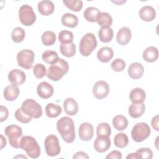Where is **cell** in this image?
<instances>
[{
    "label": "cell",
    "mask_w": 159,
    "mask_h": 159,
    "mask_svg": "<svg viewBox=\"0 0 159 159\" xmlns=\"http://www.w3.org/2000/svg\"><path fill=\"white\" fill-rule=\"evenodd\" d=\"M57 129L66 143H70L75 140V124L70 117L65 116L60 119L57 123Z\"/></svg>",
    "instance_id": "1"
},
{
    "label": "cell",
    "mask_w": 159,
    "mask_h": 159,
    "mask_svg": "<svg viewBox=\"0 0 159 159\" xmlns=\"http://www.w3.org/2000/svg\"><path fill=\"white\" fill-rule=\"evenodd\" d=\"M68 69L69 66L68 62L62 58H59L55 63L49 66L47 73V76L52 81H59L67 73Z\"/></svg>",
    "instance_id": "2"
},
{
    "label": "cell",
    "mask_w": 159,
    "mask_h": 159,
    "mask_svg": "<svg viewBox=\"0 0 159 159\" xmlns=\"http://www.w3.org/2000/svg\"><path fill=\"white\" fill-rule=\"evenodd\" d=\"M20 148L32 158H37L40 155V148L37 140L32 136H23L20 140Z\"/></svg>",
    "instance_id": "3"
},
{
    "label": "cell",
    "mask_w": 159,
    "mask_h": 159,
    "mask_svg": "<svg viewBox=\"0 0 159 159\" xmlns=\"http://www.w3.org/2000/svg\"><path fill=\"white\" fill-rule=\"evenodd\" d=\"M80 52L84 57H88L97 47V40L93 33H87L80 42Z\"/></svg>",
    "instance_id": "4"
},
{
    "label": "cell",
    "mask_w": 159,
    "mask_h": 159,
    "mask_svg": "<svg viewBox=\"0 0 159 159\" xmlns=\"http://www.w3.org/2000/svg\"><path fill=\"white\" fill-rule=\"evenodd\" d=\"M10 145L15 148H20V140L22 137V129L19 126L11 124L7 125L4 130Z\"/></svg>",
    "instance_id": "5"
},
{
    "label": "cell",
    "mask_w": 159,
    "mask_h": 159,
    "mask_svg": "<svg viewBox=\"0 0 159 159\" xmlns=\"http://www.w3.org/2000/svg\"><path fill=\"white\" fill-rule=\"evenodd\" d=\"M20 109L24 114L32 118L38 119L42 116V106L32 99H27L24 101Z\"/></svg>",
    "instance_id": "6"
},
{
    "label": "cell",
    "mask_w": 159,
    "mask_h": 159,
    "mask_svg": "<svg viewBox=\"0 0 159 159\" xmlns=\"http://www.w3.org/2000/svg\"><path fill=\"white\" fill-rule=\"evenodd\" d=\"M151 132L150 126L145 122H139L134 125L131 130V136L136 142H142L147 139Z\"/></svg>",
    "instance_id": "7"
},
{
    "label": "cell",
    "mask_w": 159,
    "mask_h": 159,
    "mask_svg": "<svg viewBox=\"0 0 159 159\" xmlns=\"http://www.w3.org/2000/svg\"><path fill=\"white\" fill-rule=\"evenodd\" d=\"M19 18L22 24L25 26H30L35 22L36 15L30 6L24 4L19 8Z\"/></svg>",
    "instance_id": "8"
},
{
    "label": "cell",
    "mask_w": 159,
    "mask_h": 159,
    "mask_svg": "<svg viewBox=\"0 0 159 159\" xmlns=\"http://www.w3.org/2000/svg\"><path fill=\"white\" fill-rule=\"evenodd\" d=\"M35 55L32 50L24 49L18 52L17 54V64L19 66L29 70L32 67Z\"/></svg>",
    "instance_id": "9"
},
{
    "label": "cell",
    "mask_w": 159,
    "mask_h": 159,
    "mask_svg": "<svg viewBox=\"0 0 159 159\" xmlns=\"http://www.w3.org/2000/svg\"><path fill=\"white\" fill-rule=\"evenodd\" d=\"M44 146L46 153L50 157L58 155L61 152V147L58 137L55 135H49L45 139Z\"/></svg>",
    "instance_id": "10"
},
{
    "label": "cell",
    "mask_w": 159,
    "mask_h": 159,
    "mask_svg": "<svg viewBox=\"0 0 159 159\" xmlns=\"http://www.w3.org/2000/svg\"><path fill=\"white\" fill-rule=\"evenodd\" d=\"M109 93V86L105 81H98L93 87V93L98 99L106 98Z\"/></svg>",
    "instance_id": "11"
},
{
    "label": "cell",
    "mask_w": 159,
    "mask_h": 159,
    "mask_svg": "<svg viewBox=\"0 0 159 159\" xmlns=\"http://www.w3.org/2000/svg\"><path fill=\"white\" fill-rule=\"evenodd\" d=\"M111 139L108 136L98 135L94 142V148L99 153H104L111 147Z\"/></svg>",
    "instance_id": "12"
},
{
    "label": "cell",
    "mask_w": 159,
    "mask_h": 159,
    "mask_svg": "<svg viewBox=\"0 0 159 159\" xmlns=\"http://www.w3.org/2000/svg\"><path fill=\"white\" fill-rule=\"evenodd\" d=\"M94 129L93 125L88 122L82 123L78 129V135L81 140L89 141L93 137Z\"/></svg>",
    "instance_id": "13"
},
{
    "label": "cell",
    "mask_w": 159,
    "mask_h": 159,
    "mask_svg": "<svg viewBox=\"0 0 159 159\" xmlns=\"http://www.w3.org/2000/svg\"><path fill=\"white\" fill-rule=\"evenodd\" d=\"M38 96L42 99H48L52 96L54 93L53 87L47 82L43 81L39 84L37 88Z\"/></svg>",
    "instance_id": "14"
},
{
    "label": "cell",
    "mask_w": 159,
    "mask_h": 159,
    "mask_svg": "<svg viewBox=\"0 0 159 159\" xmlns=\"http://www.w3.org/2000/svg\"><path fill=\"white\" fill-rule=\"evenodd\" d=\"M26 79V75L24 71L19 69H14L8 74L9 81L14 85L18 86L24 83Z\"/></svg>",
    "instance_id": "15"
},
{
    "label": "cell",
    "mask_w": 159,
    "mask_h": 159,
    "mask_svg": "<svg viewBox=\"0 0 159 159\" xmlns=\"http://www.w3.org/2000/svg\"><path fill=\"white\" fill-rule=\"evenodd\" d=\"M132 37L131 30L127 27H123L120 29L116 35V40L120 45H127L130 40Z\"/></svg>",
    "instance_id": "16"
},
{
    "label": "cell",
    "mask_w": 159,
    "mask_h": 159,
    "mask_svg": "<svg viewBox=\"0 0 159 159\" xmlns=\"http://www.w3.org/2000/svg\"><path fill=\"white\" fill-rule=\"evenodd\" d=\"M144 73V68L142 64L135 62L132 63L128 68V74L129 76L134 80L140 78Z\"/></svg>",
    "instance_id": "17"
},
{
    "label": "cell",
    "mask_w": 159,
    "mask_h": 159,
    "mask_svg": "<svg viewBox=\"0 0 159 159\" xmlns=\"http://www.w3.org/2000/svg\"><path fill=\"white\" fill-rule=\"evenodd\" d=\"M139 16L142 20L150 22L155 18L156 11L152 6H145L139 11Z\"/></svg>",
    "instance_id": "18"
},
{
    "label": "cell",
    "mask_w": 159,
    "mask_h": 159,
    "mask_svg": "<svg viewBox=\"0 0 159 159\" xmlns=\"http://www.w3.org/2000/svg\"><path fill=\"white\" fill-rule=\"evenodd\" d=\"M65 112L69 116H75L78 112V105L76 101L72 98H68L63 102Z\"/></svg>",
    "instance_id": "19"
},
{
    "label": "cell",
    "mask_w": 159,
    "mask_h": 159,
    "mask_svg": "<svg viewBox=\"0 0 159 159\" xmlns=\"http://www.w3.org/2000/svg\"><path fill=\"white\" fill-rule=\"evenodd\" d=\"M146 98L145 91L140 88H136L131 90L129 94V99L132 103H143Z\"/></svg>",
    "instance_id": "20"
},
{
    "label": "cell",
    "mask_w": 159,
    "mask_h": 159,
    "mask_svg": "<svg viewBox=\"0 0 159 159\" xmlns=\"http://www.w3.org/2000/svg\"><path fill=\"white\" fill-rule=\"evenodd\" d=\"M55 10V5L51 1L44 0L38 3V11L43 16H49L52 14Z\"/></svg>",
    "instance_id": "21"
},
{
    "label": "cell",
    "mask_w": 159,
    "mask_h": 159,
    "mask_svg": "<svg viewBox=\"0 0 159 159\" xmlns=\"http://www.w3.org/2000/svg\"><path fill=\"white\" fill-rule=\"evenodd\" d=\"M19 94V89L17 86L14 84H11L5 88L3 92V95L8 101H12L16 100Z\"/></svg>",
    "instance_id": "22"
},
{
    "label": "cell",
    "mask_w": 159,
    "mask_h": 159,
    "mask_svg": "<svg viewBox=\"0 0 159 159\" xmlns=\"http://www.w3.org/2000/svg\"><path fill=\"white\" fill-rule=\"evenodd\" d=\"M113 56V50L109 47H102L97 53V58L102 63L109 62L112 58Z\"/></svg>",
    "instance_id": "23"
},
{
    "label": "cell",
    "mask_w": 159,
    "mask_h": 159,
    "mask_svg": "<svg viewBox=\"0 0 159 159\" xmlns=\"http://www.w3.org/2000/svg\"><path fill=\"white\" fill-rule=\"evenodd\" d=\"M142 57L147 62L152 63L155 61L158 57V50L157 48L153 46L147 47L143 51Z\"/></svg>",
    "instance_id": "24"
},
{
    "label": "cell",
    "mask_w": 159,
    "mask_h": 159,
    "mask_svg": "<svg viewBox=\"0 0 159 159\" xmlns=\"http://www.w3.org/2000/svg\"><path fill=\"white\" fill-rule=\"evenodd\" d=\"M145 110V106L143 103H132L129 107V114L132 118H138L143 115Z\"/></svg>",
    "instance_id": "25"
},
{
    "label": "cell",
    "mask_w": 159,
    "mask_h": 159,
    "mask_svg": "<svg viewBox=\"0 0 159 159\" xmlns=\"http://www.w3.org/2000/svg\"><path fill=\"white\" fill-rule=\"evenodd\" d=\"M100 14V11L94 7H89L86 8L83 13L84 19L90 22H97Z\"/></svg>",
    "instance_id": "26"
},
{
    "label": "cell",
    "mask_w": 159,
    "mask_h": 159,
    "mask_svg": "<svg viewBox=\"0 0 159 159\" xmlns=\"http://www.w3.org/2000/svg\"><path fill=\"white\" fill-rule=\"evenodd\" d=\"M61 23L63 25L70 28H74L78 24V18L71 13H65L61 17Z\"/></svg>",
    "instance_id": "27"
},
{
    "label": "cell",
    "mask_w": 159,
    "mask_h": 159,
    "mask_svg": "<svg viewBox=\"0 0 159 159\" xmlns=\"http://www.w3.org/2000/svg\"><path fill=\"white\" fill-rule=\"evenodd\" d=\"M114 32L111 27H101L99 30L98 36L99 40L104 43H107L112 40Z\"/></svg>",
    "instance_id": "28"
},
{
    "label": "cell",
    "mask_w": 159,
    "mask_h": 159,
    "mask_svg": "<svg viewBox=\"0 0 159 159\" xmlns=\"http://www.w3.org/2000/svg\"><path fill=\"white\" fill-rule=\"evenodd\" d=\"M112 125L117 130H123L127 127L128 120L125 116L117 115L113 118Z\"/></svg>",
    "instance_id": "29"
},
{
    "label": "cell",
    "mask_w": 159,
    "mask_h": 159,
    "mask_svg": "<svg viewBox=\"0 0 159 159\" xmlns=\"http://www.w3.org/2000/svg\"><path fill=\"white\" fill-rule=\"evenodd\" d=\"M61 107L53 103H48L45 106V113L49 118H55L58 117L61 113Z\"/></svg>",
    "instance_id": "30"
},
{
    "label": "cell",
    "mask_w": 159,
    "mask_h": 159,
    "mask_svg": "<svg viewBox=\"0 0 159 159\" xmlns=\"http://www.w3.org/2000/svg\"><path fill=\"white\" fill-rule=\"evenodd\" d=\"M60 50L61 53L66 57H72L76 53V45L75 43L61 44L60 46Z\"/></svg>",
    "instance_id": "31"
},
{
    "label": "cell",
    "mask_w": 159,
    "mask_h": 159,
    "mask_svg": "<svg viewBox=\"0 0 159 159\" xmlns=\"http://www.w3.org/2000/svg\"><path fill=\"white\" fill-rule=\"evenodd\" d=\"M42 58L44 62L50 65L55 63L59 59L57 53L53 50H46L43 52Z\"/></svg>",
    "instance_id": "32"
},
{
    "label": "cell",
    "mask_w": 159,
    "mask_h": 159,
    "mask_svg": "<svg viewBox=\"0 0 159 159\" xmlns=\"http://www.w3.org/2000/svg\"><path fill=\"white\" fill-rule=\"evenodd\" d=\"M114 143L116 147L118 148H124L129 143L128 137L124 133H118L114 138Z\"/></svg>",
    "instance_id": "33"
},
{
    "label": "cell",
    "mask_w": 159,
    "mask_h": 159,
    "mask_svg": "<svg viewBox=\"0 0 159 159\" xmlns=\"http://www.w3.org/2000/svg\"><path fill=\"white\" fill-rule=\"evenodd\" d=\"M97 22L101 27H109L112 24V17L107 12H101Z\"/></svg>",
    "instance_id": "34"
},
{
    "label": "cell",
    "mask_w": 159,
    "mask_h": 159,
    "mask_svg": "<svg viewBox=\"0 0 159 159\" xmlns=\"http://www.w3.org/2000/svg\"><path fill=\"white\" fill-rule=\"evenodd\" d=\"M41 40L44 45H52L56 41V35L52 31H45L42 34Z\"/></svg>",
    "instance_id": "35"
},
{
    "label": "cell",
    "mask_w": 159,
    "mask_h": 159,
    "mask_svg": "<svg viewBox=\"0 0 159 159\" xmlns=\"http://www.w3.org/2000/svg\"><path fill=\"white\" fill-rule=\"evenodd\" d=\"M25 36V30L19 27L14 28L11 32L12 40L16 43L22 42Z\"/></svg>",
    "instance_id": "36"
},
{
    "label": "cell",
    "mask_w": 159,
    "mask_h": 159,
    "mask_svg": "<svg viewBox=\"0 0 159 159\" xmlns=\"http://www.w3.org/2000/svg\"><path fill=\"white\" fill-rule=\"evenodd\" d=\"M63 4L70 10L78 12L83 7V1L81 0H63Z\"/></svg>",
    "instance_id": "37"
},
{
    "label": "cell",
    "mask_w": 159,
    "mask_h": 159,
    "mask_svg": "<svg viewBox=\"0 0 159 159\" xmlns=\"http://www.w3.org/2000/svg\"><path fill=\"white\" fill-rule=\"evenodd\" d=\"M73 34L69 30H61L58 34V40L61 44H66L73 42Z\"/></svg>",
    "instance_id": "38"
},
{
    "label": "cell",
    "mask_w": 159,
    "mask_h": 159,
    "mask_svg": "<svg viewBox=\"0 0 159 159\" xmlns=\"http://www.w3.org/2000/svg\"><path fill=\"white\" fill-rule=\"evenodd\" d=\"M111 134V129L110 125L106 122H101L98 124L96 128V134L98 135H104L109 137Z\"/></svg>",
    "instance_id": "39"
},
{
    "label": "cell",
    "mask_w": 159,
    "mask_h": 159,
    "mask_svg": "<svg viewBox=\"0 0 159 159\" xmlns=\"http://www.w3.org/2000/svg\"><path fill=\"white\" fill-rule=\"evenodd\" d=\"M137 158L151 159L153 157V152L149 148H141L135 152Z\"/></svg>",
    "instance_id": "40"
},
{
    "label": "cell",
    "mask_w": 159,
    "mask_h": 159,
    "mask_svg": "<svg viewBox=\"0 0 159 159\" xmlns=\"http://www.w3.org/2000/svg\"><path fill=\"white\" fill-rule=\"evenodd\" d=\"M33 73L34 76L40 79L44 77L46 74V68L42 63H37L33 68Z\"/></svg>",
    "instance_id": "41"
},
{
    "label": "cell",
    "mask_w": 159,
    "mask_h": 159,
    "mask_svg": "<svg viewBox=\"0 0 159 159\" xmlns=\"http://www.w3.org/2000/svg\"><path fill=\"white\" fill-rule=\"evenodd\" d=\"M111 66L112 70L119 72L123 71L125 69L126 64L124 60L121 58H116L112 61Z\"/></svg>",
    "instance_id": "42"
},
{
    "label": "cell",
    "mask_w": 159,
    "mask_h": 159,
    "mask_svg": "<svg viewBox=\"0 0 159 159\" xmlns=\"http://www.w3.org/2000/svg\"><path fill=\"white\" fill-rule=\"evenodd\" d=\"M15 117L16 119L20 122L23 123V124H27L29 123V122L31 121L32 120V117L30 116H28L27 115H26L25 114H24L22 111L21 110L20 107L18 108L14 114Z\"/></svg>",
    "instance_id": "43"
},
{
    "label": "cell",
    "mask_w": 159,
    "mask_h": 159,
    "mask_svg": "<svg viewBox=\"0 0 159 159\" xmlns=\"http://www.w3.org/2000/svg\"><path fill=\"white\" fill-rule=\"evenodd\" d=\"M9 116V111L6 107L1 105L0 106V122H2L6 120Z\"/></svg>",
    "instance_id": "44"
},
{
    "label": "cell",
    "mask_w": 159,
    "mask_h": 159,
    "mask_svg": "<svg viewBox=\"0 0 159 159\" xmlns=\"http://www.w3.org/2000/svg\"><path fill=\"white\" fill-rule=\"evenodd\" d=\"M106 159L112 158V159H121L122 158V153L120 152L118 150H113L110 152L106 157Z\"/></svg>",
    "instance_id": "45"
},
{
    "label": "cell",
    "mask_w": 159,
    "mask_h": 159,
    "mask_svg": "<svg viewBox=\"0 0 159 159\" xmlns=\"http://www.w3.org/2000/svg\"><path fill=\"white\" fill-rule=\"evenodd\" d=\"M151 124L152 126L153 127V129H154V130H155L156 131H158L159 130V126H158V115L155 116V117H153L151 120Z\"/></svg>",
    "instance_id": "46"
},
{
    "label": "cell",
    "mask_w": 159,
    "mask_h": 159,
    "mask_svg": "<svg viewBox=\"0 0 159 159\" xmlns=\"http://www.w3.org/2000/svg\"><path fill=\"white\" fill-rule=\"evenodd\" d=\"M73 159H76V158H86L88 159L89 158V156L84 152L80 151V152H76L73 157Z\"/></svg>",
    "instance_id": "47"
},
{
    "label": "cell",
    "mask_w": 159,
    "mask_h": 159,
    "mask_svg": "<svg viewBox=\"0 0 159 159\" xmlns=\"http://www.w3.org/2000/svg\"><path fill=\"white\" fill-rule=\"evenodd\" d=\"M1 150H2L6 145L7 142H6V138L2 134L1 135Z\"/></svg>",
    "instance_id": "48"
},
{
    "label": "cell",
    "mask_w": 159,
    "mask_h": 159,
    "mask_svg": "<svg viewBox=\"0 0 159 159\" xmlns=\"http://www.w3.org/2000/svg\"><path fill=\"white\" fill-rule=\"evenodd\" d=\"M126 158L128 159V158H135V159H137V155L135 154V153H130L129 155H128L127 157H126Z\"/></svg>",
    "instance_id": "49"
},
{
    "label": "cell",
    "mask_w": 159,
    "mask_h": 159,
    "mask_svg": "<svg viewBox=\"0 0 159 159\" xmlns=\"http://www.w3.org/2000/svg\"><path fill=\"white\" fill-rule=\"evenodd\" d=\"M112 2H114V3H116V4H119V5H120V4H122V3H124V2H125V1H121V2H119V1H112Z\"/></svg>",
    "instance_id": "50"
},
{
    "label": "cell",
    "mask_w": 159,
    "mask_h": 159,
    "mask_svg": "<svg viewBox=\"0 0 159 159\" xmlns=\"http://www.w3.org/2000/svg\"><path fill=\"white\" fill-rule=\"evenodd\" d=\"M17 157H23L24 158H25V159H27V157H25V156H19V155L15 157H14V158H17Z\"/></svg>",
    "instance_id": "51"
}]
</instances>
